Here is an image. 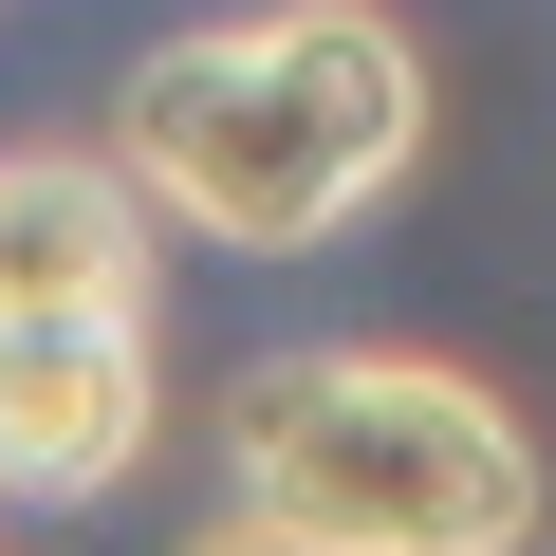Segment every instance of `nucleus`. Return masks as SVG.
Masks as SVG:
<instances>
[{
    "mask_svg": "<svg viewBox=\"0 0 556 556\" xmlns=\"http://www.w3.org/2000/svg\"><path fill=\"white\" fill-rule=\"evenodd\" d=\"M408 149H427V56L371 0H278V20L167 38L112 112V186L167 204L186 241H241V260L334 241Z\"/></svg>",
    "mask_w": 556,
    "mask_h": 556,
    "instance_id": "1",
    "label": "nucleus"
},
{
    "mask_svg": "<svg viewBox=\"0 0 556 556\" xmlns=\"http://www.w3.org/2000/svg\"><path fill=\"white\" fill-rule=\"evenodd\" d=\"M223 501L260 556H519L538 445L427 353H278L223 408Z\"/></svg>",
    "mask_w": 556,
    "mask_h": 556,
    "instance_id": "2",
    "label": "nucleus"
},
{
    "mask_svg": "<svg viewBox=\"0 0 556 556\" xmlns=\"http://www.w3.org/2000/svg\"><path fill=\"white\" fill-rule=\"evenodd\" d=\"M204 556H260V538H241V519H223V538H204Z\"/></svg>",
    "mask_w": 556,
    "mask_h": 556,
    "instance_id": "5",
    "label": "nucleus"
},
{
    "mask_svg": "<svg viewBox=\"0 0 556 556\" xmlns=\"http://www.w3.org/2000/svg\"><path fill=\"white\" fill-rule=\"evenodd\" d=\"M149 445V316L0 334V501H93Z\"/></svg>",
    "mask_w": 556,
    "mask_h": 556,
    "instance_id": "3",
    "label": "nucleus"
},
{
    "mask_svg": "<svg viewBox=\"0 0 556 556\" xmlns=\"http://www.w3.org/2000/svg\"><path fill=\"white\" fill-rule=\"evenodd\" d=\"M56 316H149V204L75 149L0 167V334H56Z\"/></svg>",
    "mask_w": 556,
    "mask_h": 556,
    "instance_id": "4",
    "label": "nucleus"
}]
</instances>
